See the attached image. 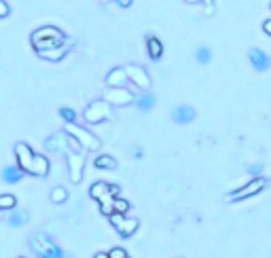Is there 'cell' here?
<instances>
[{
  "label": "cell",
  "mask_w": 271,
  "mask_h": 258,
  "mask_svg": "<svg viewBox=\"0 0 271 258\" xmlns=\"http://www.w3.org/2000/svg\"><path fill=\"white\" fill-rule=\"evenodd\" d=\"M125 70V74H127V80H132V83L138 87V89H148L150 87V76L148 72L142 68V66H136V64H129L123 68Z\"/></svg>",
  "instance_id": "7"
},
{
  "label": "cell",
  "mask_w": 271,
  "mask_h": 258,
  "mask_svg": "<svg viewBox=\"0 0 271 258\" xmlns=\"http://www.w3.org/2000/svg\"><path fill=\"white\" fill-rule=\"evenodd\" d=\"M93 258H108V254H106V252H98V254L93 256Z\"/></svg>",
  "instance_id": "39"
},
{
  "label": "cell",
  "mask_w": 271,
  "mask_h": 258,
  "mask_svg": "<svg viewBox=\"0 0 271 258\" xmlns=\"http://www.w3.org/2000/svg\"><path fill=\"white\" fill-rule=\"evenodd\" d=\"M138 227H140L138 218H125V222H123V225H121V229H119L121 237H132L134 233L138 231Z\"/></svg>",
  "instance_id": "20"
},
{
  "label": "cell",
  "mask_w": 271,
  "mask_h": 258,
  "mask_svg": "<svg viewBox=\"0 0 271 258\" xmlns=\"http://www.w3.org/2000/svg\"><path fill=\"white\" fill-rule=\"evenodd\" d=\"M136 106H138V110L148 112L152 106H155V96H152V93H142V96L136 98Z\"/></svg>",
  "instance_id": "19"
},
{
  "label": "cell",
  "mask_w": 271,
  "mask_h": 258,
  "mask_svg": "<svg viewBox=\"0 0 271 258\" xmlns=\"http://www.w3.org/2000/svg\"><path fill=\"white\" fill-rule=\"evenodd\" d=\"M112 212L114 214H127L129 212V201H125V199H121V197H117V199H112Z\"/></svg>",
  "instance_id": "23"
},
{
  "label": "cell",
  "mask_w": 271,
  "mask_h": 258,
  "mask_svg": "<svg viewBox=\"0 0 271 258\" xmlns=\"http://www.w3.org/2000/svg\"><path fill=\"white\" fill-rule=\"evenodd\" d=\"M15 157H17V167L23 171V174H32V169H34V152L26 142H17L15 144Z\"/></svg>",
  "instance_id": "5"
},
{
  "label": "cell",
  "mask_w": 271,
  "mask_h": 258,
  "mask_svg": "<svg viewBox=\"0 0 271 258\" xmlns=\"http://www.w3.org/2000/svg\"><path fill=\"white\" fill-rule=\"evenodd\" d=\"M9 11H11L9 5L5 3V0H0V17H7V15H9Z\"/></svg>",
  "instance_id": "33"
},
{
  "label": "cell",
  "mask_w": 271,
  "mask_h": 258,
  "mask_svg": "<svg viewBox=\"0 0 271 258\" xmlns=\"http://www.w3.org/2000/svg\"><path fill=\"white\" fill-rule=\"evenodd\" d=\"M193 119H195V108L186 106V104H182V106H176V108L172 110V121H174V123L184 125V123H191Z\"/></svg>",
  "instance_id": "10"
},
{
  "label": "cell",
  "mask_w": 271,
  "mask_h": 258,
  "mask_svg": "<svg viewBox=\"0 0 271 258\" xmlns=\"http://www.w3.org/2000/svg\"><path fill=\"white\" fill-rule=\"evenodd\" d=\"M66 134L70 138H74L76 142L81 144V148H87V150H98L100 148V140L91 132H87V129L79 127L76 123H66Z\"/></svg>",
  "instance_id": "2"
},
{
  "label": "cell",
  "mask_w": 271,
  "mask_h": 258,
  "mask_svg": "<svg viewBox=\"0 0 271 258\" xmlns=\"http://www.w3.org/2000/svg\"><path fill=\"white\" fill-rule=\"evenodd\" d=\"M53 245H55V243L51 241V237H47L45 233H36V235L32 237V248L36 250V254H38V256H41L43 252H47L49 248H53Z\"/></svg>",
  "instance_id": "13"
},
{
  "label": "cell",
  "mask_w": 271,
  "mask_h": 258,
  "mask_svg": "<svg viewBox=\"0 0 271 258\" xmlns=\"http://www.w3.org/2000/svg\"><path fill=\"white\" fill-rule=\"evenodd\" d=\"M108 258H127V254H125L123 248H112V250L108 252Z\"/></svg>",
  "instance_id": "31"
},
{
  "label": "cell",
  "mask_w": 271,
  "mask_h": 258,
  "mask_svg": "<svg viewBox=\"0 0 271 258\" xmlns=\"http://www.w3.org/2000/svg\"><path fill=\"white\" fill-rule=\"evenodd\" d=\"M68 199V191L64 189V186H57V189L51 191V201L53 203H64Z\"/></svg>",
  "instance_id": "24"
},
{
  "label": "cell",
  "mask_w": 271,
  "mask_h": 258,
  "mask_svg": "<svg viewBox=\"0 0 271 258\" xmlns=\"http://www.w3.org/2000/svg\"><path fill=\"white\" fill-rule=\"evenodd\" d=\"M117 3H119L121 7H125V9H127V7H132V3H134V0H117Z\"/></svg>",
  "instance_id": "37"
},
{
  "label": "cell",
  "mask_w": 271,
  "mask_h": 258,
  "mask_svg": "<svg viewBox=\"0 0 271 258\" xmlns=\"http://www.w3.org/2000/svg\"><path fill=\"white\" fill-rule=\"evenodd\" d=\"M108 220H110V225H112L117 231H119V229H121V225L125 222V216H123V214H114V212H112V214L108 216Z\"/></svg>",
  "instance_id": "29"
},
{
  "label": "cell",
  "mask_w": 271,
  "mask_h": 258,
  "mask_svg": "<svg viewBox=\"0 0 271 258\" xmlns=\"http://www.w3.org/2000/svg\"><path fill=\"white\" fill-rule=\"evenodd\" d=\"M248 57H250V64H252V68L256 70V72H263V70H267V66L271 64V60L261 49H250Z\"/></svg>",
  "instance_id": "12"
},
{
  "label": "cell",
  "mask_w": 271,
  "mask_h": 258,
  "mask_svg": "<svg viewBox=\"0 0 271 258\" xmlns=\"http://www.w3.org/2000/svg\"><path fill=\"white\" fill-rule=\"evenodd\" d=\"M100 209H102V214L110 216L112 214V199H106V201H102L100 203Z\"/></svg>",
  "instance_id": "30"
},
{
  "label": "cell",
  "mask_w": 271,
  "mask_h": 258,
  "mask_svg": "<svg viewBox=\"0 0 271 258\" xmlns=\"http://www.w3.org/2000/svg\"><path fill=\"white\" fill-rule=\"evenodd\" d=\"M68 53V47L66 45H60V47H55V49H49V51H41L38 55L43 57V60H51V62H60L64 60V55Z\"/></svg>",
  "instance_id": "17"
},
{
  "label": "cell",
  "mask_w": 271,
  "mask_h": 258,
  "mask_svg": "<svg viewBox=\"0 0 271 258\" xmlns=\"http://www.w3.org/2000/svg\"><path fill=\"white\" fill-rule=\"evenodd\" d=\"M263 32L267 34V36H271V19H265L263 21Z\"/></svg>",
  "instance_id": "35"
},
{
  "label": "cell",
  "mask_w": 271,
  "mask_h": 258,
  "mask_svg": "<svg viewBox=\"0 0 271 258\" xmlns=\"http://www.w3.org/2000/svg\"><path fill=\"white\" fill-rule=\"evenodd\" d=\"M41 258H66V252H64L62 248H57V245H53V248H49L47 252H43Z\"/></svg>",
  "instance_id": "27"
},
{
  "label": "cell",
  "mask_w": 271,
  "mask_h": 258,
  "mask_svg": "<svg viewBox=\"0 0 271 258\" xmlns=\"http://www.w3.org/2000/svg\"><path fill=\"white\" fill-rule=\"evenodd\" d=\"M23 178V171L17 167V165H7L5 169H3V180L7 182V184H15V182H19Z\"/></svg>",
  "instance_id": "18"
},
{
  "label": "cell",
  "mask_w": 271,
  "mask_h": 258,
  "mask_svg": "<svg viewBox=\"0 0 271 258\" xmlns=\"http://www.w3.org/2000/svg\"><path fill=\"white\" fill-rule=\"evenodd\" d=\"M68 171H70V180L79 184L85 171V157L81 152H68Z\"/></svg>",
  "instance_id": "8"
},
{
  "label": "cell",
  "mask_w": 271,
  "mask_h": 258,
  "mask_svg": "<svg viewBox=\"0 0 271 258\" xmlns=\"http://www.w3.org/2000/svg\"><path fill=\"white\" fill-rule=\"evenodd\" d=\"M60 114H62V119H64L66 123H74V121H76V112H74L72 108H62Z\"/></svg>",
  "instance_id": "28"
},
{
  "label": "cell",
  "mask_w": 271,
  "mask_h": 258,
  "mask_svg": "<svg viewBox=\"0 0 271 258\" xmlns=\"http://www.w3.org/2000/svg\"><path fill=\"white\" fill-rule=\"evenodd\" d=\"M49 174V159L45 155H34V169L32 176H38V178H45Z\"/></svg>",
  "instance_id": "15"
},
{
  "label": "cell",
  "mask_w": 271,
  "mask_h": 258,
  "mask_svg": "<svg viewBox=\"0 0 271 258\" xmlns=\"http://www.w3.org/2000/svg\"><path fill=\"white\" fill-rule=\"evenodd\" d=\"M263 171V163H254V165H250L248 167V174H252L254 178H258V174Z\"/></svg>",
  "instance_id": "32"
},
{
  "label": "cell",
  "mask_w": 271,
  "mask_h": 258,
  "mask_svg": "<svg viewBox=\"0 0 271 258\" xmlns=\"http://www.w3.org/2000/svg\"><path fill=\"white\" fill-rule=\"evenodd\" d=\"M68 134L66 132H57L53 134L51 138H47L45 140V148L47 150H51V152H64L68 148Z\"/></svg>",
  "instance_id": "9"
},
{
  "label": "cell",
  "mask_w": 271,
  "mask_h": 258,
  "mask_svg": "<svg viewBox=\"0 0 271 258\" xmlns=\"http://www.w3.org/2000/svg\"><path fill=\"white\" fill-rule=\"evenodd\" d=\"M146 49H148L150 60H159V57L163 55V45L157 36H146Z\"/></svg>",
  "instance_id": "16"
},
{
  "label": "cell",
  "mask_w": 271,
  "mask_h": 258,
  "mask_svg": "<svg viewBox=\"0 0 271 258\" xmlns=\"http://www.w3.org/2000/svg\"><path fill=\"white\" fill-rule=\"evenodd\" d=\"M136 98L134 93L125 89V87H117V89H106L104 91V102H108L110 106H127V104H132Z\"/></svg>",
  "instance_id": "6"
},
{
  "label": "cell",
  "mask_w": 271,
  "mask_h": 258,
  "mask_svg": "<svg viewBox=\"0 0 271 258\" xmlns=\"http://www.w3.org/2000/svg\"><path fill=\"white\" fill-rule=\"evenodd\" d=\"M195 60H197L199 64H208V62L212 60V51L208 49V47H199V49L195 51Z\"/></svg>",
  "instance_id": "26"
},
{
  "label": "cell",
  "mask_w": 271,
  "mask_h": 258,
  "mask_svg": "<svg viewBox=\"0 0 271 258\" xmlns=\"http://www.w3.org/2000/svg\"><path fill=\"white\" fill-rule=\"evenodd\" d=\"M89 195L96 199V201H106V199H112L110 193H108V184L106 182H96V184H91V189H89Z\"/></svg>",
  "instance_id": "14"
},
{
  "label": "cell",
  "mask_w": 271,
  "mask_h": 258,
  "mask_svg": "<svg viewBox=\"0 0 271 258\" xmlns=\"http://www.w3.org/2000/svg\"><path fill=\"white\" fill-rule=\"evenodd\" d=\"M267 186V182H265V178H252L248 184H244L242 189H238V191H233L229 197H227V201H242V199H246V197H252V195H258L263 189Z\"/></svg>",
  "instance_id": "4"
},
{
  "label": "cell",
  "mask_w": 271,
  "mask_h": 258,
  "mask_svg": "<svg viewBox=\"0 0 271 258\" xmlns=\"http://www.w3.org/2000/svg\"><path fill=\"white\" fill-rule=\"evenodd\" d=\"M83 116H85L87 123H102V121H108L112 116V108H110L108 102L96 100V102H91L89 106L85 108Z\"/></svg>",
  "instance_id": "3"
},
{
  "label": "cell",
  "mask_w": 271,
  "mask_h": 258,
  "mask_svg": "<svg viewBox=\"0 0 271 258\" xmlns=\"http://www.w3.org/2000/svg\"><path fill=\"white\" fill-rule=\"evenodd\" d=\"M132 152H134V157H142V148H140V146H134Z\"/></svg>",
  "instance_id": "38"
},
{
  "label": "cell",
  "mask_w": 271,
  "mask_h": 258,
  "mask_svg": "<svg viewBox=\"0 0 271 258\" xmlns=\"http://www.w3.org/2000/svg\"><path fill=\"white\" fill-rule=\"evenodd\" d=\"M64 38H66L64 32L53 28V26H43V28L32 32V45H34V49H36L38 53L55 49V47L64 45Z\"/></svg>",
  "instance_id": "1"
},
{
  "label": "cell",
  "mask_w": 271,
  "mask_h": 258,
  "mask_svg": "<svg viewBox=\"0 0 271 258\" xmlns=\"http://www.w3.org/2000/svg\"><path fill=\"white\" fill-rule=\"evenodd\" d=\"M186 5H197V3H204V5H208V7H212L214 3H212V0H184Z\"/></svg>",
  "instance_id": "36"
},
{
  "label": "cell",
  "mask_w": 271,
  "mask_h": 258,
  "mask_svg": "<svg viewBox=\"0 0 271 258\" xmlns=\"http://www.w3.org/2000/svg\"><path fill=\"white\" fill-rule=\"evenodd\" d=\"M30 218V214L26 212V209H17V212H13L9 216V225L11 227H21V225H26Z\"/></svg>",
  "instance_id": "22"
},
{
  "label": "cell",
  "mask_w": 271,
  "mask_h": 258,
  "mask_svg": "<svg viewBox=\"0 0 271 258\" xmlns=\"http://www.w3.org/2000/svg\"><path fill=\"white\" fill-rule=\"evenodd\" d=\"M17 205V199L15 195H0V209H13Z\"/></svg>",
  "instance_id": "25"
},
{
  "label": "cell",
  "mask_w": 271,
  "mask_h": 258,
  "mask_svg": "<svg viewBox=\"0 0 271 258\" xmlns=\"http://www.w3.org/2000/svg\"><path fill=\"white\" fill-rule=\"evenodd\" d=\"M127 83V74L123 68H114L110 70L108 74H106V85H108V89H117V87H125Z\"/></svg>",
  "instance_id": "11"
},
{
  "label": "cell",
  "mask_w": 271,
  "mask_h": 258,
  "mask_svg": "<svg viewBox=\"0 0 271 258\" xmlns=\"http://www.w3.org/2000/svg\"><path fill=\"white\" fill-rule=\"evenodd\" d=\"M119 191H121V189H119V186H117V184H108V193H110V197H112V199H117V195H119Z\"/></svg>",
  "instance_id": "34"
},
{
  "label": "cell",
  "mask_w": 271,
  "mask_h": 258,
  "mask_svg": "<svg viewBox=\"0 0 271 258\" xmlns=\"http://www.w3.org/2000/svg\"><path fill=\"white\" fill-rule=\"evenodd\" d=\"M93 165H96L98 169H117V161L110 155H100V157H96V161H93Z\"/></svg>",
  "instance_id": "21"
}]
</instances>
